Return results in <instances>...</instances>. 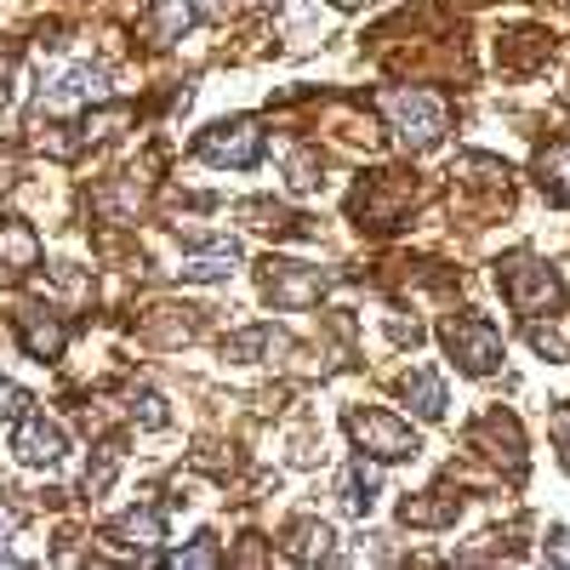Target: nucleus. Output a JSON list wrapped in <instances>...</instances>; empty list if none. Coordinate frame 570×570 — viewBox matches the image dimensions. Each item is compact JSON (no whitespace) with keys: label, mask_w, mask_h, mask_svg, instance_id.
<instances>
[{"label":"nucleus","mask_w":570,"mask_h":570,"mask_svg":"<svg viewBox=\"0 0 570 570\" xmlns=\"http://www.w3.org/2000/svg\"><path fill=\"white\" fill-rule=\"evenodd\" d=\"M383 109H389L394 131L405 137V149H434L445 137V104L434 91H383Z\"/></svg>","instance_id":"1"},{"label":"nucleus","mask_w":570,"mask_h":570,"mask_svg":"<svg viewBox=\"0 0 570 570\" xmlns=\"http://www.w3.org/2000/svg\"><path fill=\"white\" fill-rule=\"evenodd\" d=\"M497 285H502V297L519 308V314H548V308H559V297H564V285H559V274L553 268H542V263H531V257H513V263H502L497 268Z\"/></svg>","instance_id":"2"},{"label":"nucleus","mask_w":570,"mask_h":570,"mask_svg":"<svg viewBox=\"0 0 570 570\" xmlns=\"http://www.w3.org/2000/svg\"><path fill=\"white\" fill-rule=\"evenodd\" d=\"M348 434H354V445H360L365 456H376V462H405V456H416V434H411L400 416H389V411H348Z\"/></svg>","instance_id":"3"},{"label":"nucleus","mask_w":570,"mask_h":570,"mask_svg":"<svg viewBox=\"0 0 570 570\" xmlns=\"http://www.w3.org/2000/svg\"><path fill=\"white\" fill-rule=\"evenodd\" d=\"M440 337H445L451 360H456L468 376H491L497 360H502V337H497V325H491V320H451Z\"/></svg>","instance_id":"4"},{"label":"nucleus","mask_w":570,"mask_h":570,"mask_svg":"<svg viewBox=\"0 0 570 570\" xmlns=\"http://www.w3.org/2000/svg\"><path fill=\"white\" fill-rule=\"evenodd\" d=\"M200 160H212V166H234V171H246V166H257L263 160V131H257V120H223V126H212L200 142Z\"/></svg>","instance_id":"5"},{"label":"nucleus","mask_w":570,"mask_h":570,"mask_svg":"<svg viewBox=\"0 0 570 570\" xmlns=\"http://www.w3.org/2000/svg\"><path fill=\"white\" fill-rule=\"evenodd\" d=\"M263 292L274 308H314L331 292V274L308 268V263H268L263 268Z\"/></svg>","instance_id":"6"},{"label":"nucleus","mask_w":570,"mask_h":570,"mask_svg":"<svg viewBox=\"0 0 570 570\" xmlns=\"http://www.w3.org/2000/svg\"><path fill=\"white\" fill-rule=\"evenodd\" d=\"M104 98V75L91 69V63H80V69H63V75H52L40 86V104H35V120L40 115H75V109H86V104H98Z\"/></svg>","instance_id":"7"},{"label":"nucleus","mask_w":570,"mask_h":570,"mask_svg":"<svg viewBox=\"0 0 570 570\" xmlns=\"http://www.w3.org/2000/svg\"><path fill=\"white\" fill-rule=\"evenodd\" d=\"M12 451H18V462H29V468H52L69 445H63V428H58V422L23 416V422H18V434H12Z\"/></svg>","instance_id":"8"},{"label":"nucleus","mask_w":570,"mask_h":570,"mask_svg":"<svg viewBox=\"0 0 570 570\" xmlns=\"http://www.w3.org/2000/svg\"><path fill=\"white\" fill-rule=\"evenodd\" d=\"M29 268H40V240L23 217L0 223V279H23Z\"/></svg>","instance_id":"9"},{"label":"nucleus","mask_w":570,"mask_h":570,"mask_svg":"<svg viewBox=\"0 0 570 570\" xmlns=\"http://www.w3.org/2000/svg\"><path fill=\"white\" fill-rule=\"evenodd\" d=\"M109 537L120 548H131V553H155L166 542V519H160V508H131V513H120L109 525Z\"/></svg>","instance_id":"10"},{"label":"nucleus","mask_w":570,"mask_h":570,"mask_svg":"<svg viewBox=\"0 0 570 570\" xmlns=\"http://www.w3.org/2000/svg\"><path fill=\"white\" fill-rule=\"evenodd\" d=\"M18 337H23V348L46 365V360L63 354V320H52L46 308H29V314H18Z\"/></svg>","instance_id":"11"},{"label":"nucleus","mask_w":570,"mask_h":570,"mask_svg":"<svg viewBox=\"0 0 570 570\" xmlns=\"http://www.w3.org/2000/svg\"><path fill=\"white\" fill-rule=\"evenodd\" d=\"M376 491H383V473H376L371 462H348V468H343L337 497H343V508H348V513H371Z\"/></svg>","instance_id":"12"},{"label":"nucleus","mask_w":570,"mask_h":570,"mask_svg":"<svg viewBox=\"0 0 570 570\" xmlns=\"http://www.w3.org/2000/svg\"><path fill=\"white\" fill-rule=\"evenodd\" d=\"M274 348H285L279 331H274V325H252V331H240V337H228V343H223V360L252 365L257 354H274Z\"/></svg>","instance_id":"13"},{"label":"nucleus","mask_w":570,"mask_h":570,"mask_svg":"<svg viewBox=\"0 0 570 570\" xmlns=\"http://www.w3.org/2000/svg\"><path fill=\"white\" fill-rule=\"evenodd\" d=\"M405 400H411L416 416H428V422L445 416V383H440L434 371H411V376H405Z\"/></svg>","instance_id":"14"},{"label":"nucleus","mask_w":570,"mask_h":570,"mask_svg":"<svg viewBox=\"0 0 570 570\" xmlns=\"http://www.w3.org/2000/svg\"><path fill=\"white\" fill-rule=\"evenodd\" d=\"M440 502H422V497H411V502H400V519H405V525H451V519H456V497L451 491H434Z\"/></svg>","instance_id":"15"},{"label":"nucleus","mask_w":570,"mask_h":570,"mask_svg":"<svg viewBox=\"0 0 570 570\" xmlns=\"http://www.w3.org/2000/svg\"><path fill=\"white\" fill-rule=\"evenodd\" d=\"M188 23H195V0H155V12H149L155 40H183Z\"/></svg>","instance_id":"16"},{"label":"nucleus","mask_w":570,"mask_h":570,"mask_svg":"<svg viewBox=\"0 0 570 570\" xmlns=\"http://www.w3.org/2000/svg\"><path fill=\"white\" fill-rule=\"evenodd\" d=\"M234 263H240V252H234V246L223 240L217 252H200V257H188V263H183L177 274H183V279H200V285H206V279H228V274H234Z\"/></svg>","instance_id":"17"},{"label":"nucleus","mask_w":570,"mask_h":570,"mask_svg":"<svg viewBox=\"0 0 570 570\" xmlns=\"http://www.w3.org/2000/svg\"><path fill=\"white\" fill-rule=\"evenodd\" d=\"M542 188L553 200H570V142H559L553 155H542Z\"/></svg>","instance_id":"18"},{"label":"nucleus","mask_w":570,"mask_h":570,"mask_svg":"<svg viewBox=\"0 0 570 570\" xmlns=\"http://www.w3.org/2000/svg\"><path fill=\"white\" fill-rule=\"evenodd\" d=\"M292 537H297L292 542L297 559H331V525H314V519H308V525H297Z\"/></svg>","instance_id":"19"},{"label":"nucleus","mask_w":570,"mask_h":570,"mask_svg":"<svg viewBox=\"0 0 570 570\" xmlns=\"http://www.w3.org/2000/svg\"><path fill=\"white\" fill-rule=\"evenodd\" d=\"M171 564H177V570H183V564H188V570H206V564H223V548H217V537H195V548H177Z\"/></svg>","instance_id":"20"},{"label":"nucleus","mask_w":570,"mask_h":570,"mask_svg":"<svg viewBox=\"0 0 570 570\" xmlns=\"http://www.w3.org/2000/svg\"><path fill=\"white\" fill-rule=\"evenodd\" d=\"M115 480V451H98V462L86 468V497H104Z\"/></svg>","instance_id":"21"},{"label":"nucleus","mask_w":570,"mask_h":570,"mask_svg":"<svg viewBox=\"0 0 570 570\" xmlns=\"http://www.w3.org/2000/svg\"><path fill=\"white\" fill-rule=\"evenodd\" d=\"M29 416V394L18 383H0V422H23Z\"/></svg>","instance_id":"22"},{"label":"nucleus","mask_w":570,"mask_h":570,"mask_svg":"<svg viewBox=\"0 0 570 570\" xmlns=\"http://www.w3.org/2000/svg\"><path fill=\"white\" fill-rule=\"evenodd\" d=\"M553 445H559V462L570 468V405L553 411Z\"/></svg>","instance_id":"23"},{"label":"nucleus","mask_w":570,"mask_h":570,"mask_svg":"<svg viewBox=\"0 0 570 570\" xmlns=\"http://www.w3.org/2000/svg\"><path fill=\"white\" fill-rule=\"evenodd\" d=\"M548 559L553 564H570V531H548Z\"/></svg>","instance_id":"24"},{"label":"nucleus","mask_w":570,"mask_h":570,"mask_svg":"<svg viewBox=\"0 0 570 570\" xmlns=\"http://www.w3.org/2000/svg\"><path fill=\"white\" fill-rule=\"evenodd\" d=\"M12 183H18V155L0 149V188H12Z\"/></svg>","instance_id":"25"},{"label":"nucleus","mask_w":570,"mask_h":570,"mask_svg":"<svg viewBox=\"0 0 570 570\" xmlns=\"http://www.w3.org/2000/svg\"><path fill=\"white\" fill-rule=\"evenodd\" d=\"M12 525H18V519H12V508H7V502H0V542H7V537H12Z\"/></svg>","instance_id":"26"},{"label":"nucleus","mask_w":570,"mask_h":570,"mask_svg":"<svg viewBox=\"0 0 570 570\" xmlns=\"http://www.w3.org/2000/svg\"><path fill=\"white\" fill-rule=\"evenodd\" d=\"M200 7H206V12H223V0H200Z\"/></svg>","instance_id":"27"}]
</instances>
